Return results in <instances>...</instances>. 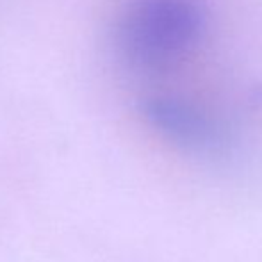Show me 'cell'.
<instances>
[{
	"label": "cell",
	"instance_id": "cell-1",
	"mask_svg": "<svg viewBox=\"0 0 262 262\" xmlns=\"http://www.w3.org/2000/svg\"><path fill=\"white\" fill-rule=\"evenodd\" d=\"M204 29L205 11L198 0H127L116 45L132 68L162 72L193 52Z\"/></svg>",
	"mask_w": 262,
	"mask_h": 262
},
{
	"label": "cell",
	"instance_id": "cell-2",
	"mask_svg": "<svg viewBox=\"0 0 262 262\" xmlns=\"http://www.w3.org/2000/svg\"><path fill=\"white\" fill-rule=\"evenodd\" d=\"M145 116L159 132L177 145L193 150L212 148L220 134L212 121L196 107L171 97L148 98L143 105Z\"/></svg>",
	"mask_w": 262,
	"mask_h": 262
}]
</instances>
